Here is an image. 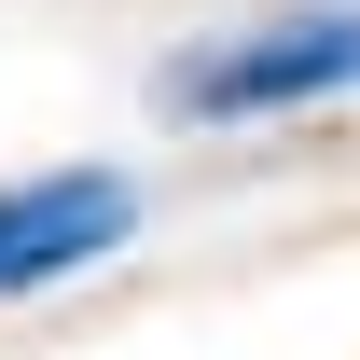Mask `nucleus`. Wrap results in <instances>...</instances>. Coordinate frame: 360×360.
<instances>
[{
  "instance_id": "f257e3e1",
  "label": "nucleus",
  "mask_w": 360,
  "mask_h": 360,
  "mask_svg": "<svg viewBox=\"0 0 360 360\" xmlns=\"http://www.w3.org/2000/svg\"><path fill=\"white\" fill-rule=\"evenodd\" d=\"M333 97H360V0H305V14H264L236 42H180L153 70L167 125H291Z\"/></svg>"
},
{
  "instance_id": "f03ea898",
  "label": "nucleus",
  "mask_w": 360,
  "mask_h": 360,
  "mask_svg": "<svg viewBox=\"0 0 360 360\" xmlns=\"http://www.w3.org/2000/svg\"><path fill=\"white\" fill-rule=\"evenodd\" d=\"M153 222V194H139V167H14L0 180V305H42V291H70V277H97L125 236Z\"/></svg>"
}]
</instances>
